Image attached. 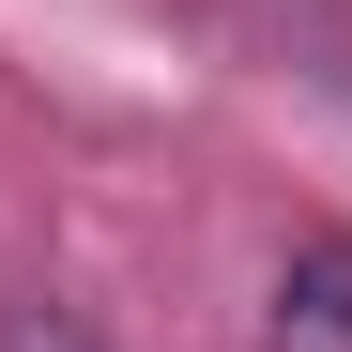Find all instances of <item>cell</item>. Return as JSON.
Here are the masks:
<instances>
[{
  "mask_svg": "<svg viewBox=\"0 0 352 352\" xmlns=\"http://www.w3.org/2000/svg\"><path fill=\"white\" fill-rule=\"evenodd\" d=\"M276 352H352V245H291V276H276Z\"/></svg>",
  "mask_w": 352,
  "mask_h": 352,
  "instance_id": "obj_1",
  "label": "cell"
},
{
  "mask_svg": "<svg viewBox=\"0 0 352 352\" xmlns=\"http://www.w3.org/2000/svg\"><path fill=\"white\" fill-rule=\"evenodd\" d=\"M0 352H107L77 307H0Z\"/></svg>",
  "mask_w": 352,
  "mask_h": 352,
  "instance_id": "obj_2",
  "label": "cell"
}]
</instances>
